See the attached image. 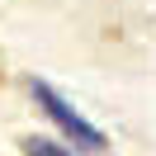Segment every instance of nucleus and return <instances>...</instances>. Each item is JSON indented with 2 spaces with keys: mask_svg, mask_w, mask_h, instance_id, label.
Listing matches in <instances>:
<instances>
[{
  "mask_svg": "<svg viewBox=\"0 0 156 156\" xmlns=\"http://www.w3.org/2000/svg\"><path fill=\"white\" fill-rule=\"evenodd\" d=\"M33 99H38V104H43V114H48L52 123L62 128V137H66V142L85 147V151H99V147H104V133H99L95 123H85V118H80V114H76V109H71V104H66V99H62L52 85L33 80Z\"/></svg>",
  "mask_w": 156,
  "mask_h": 156,
  "instance_id": "f257e3e1",
  "label": "nucleus"
},
{
  "mask_svg": "<svg viewBox=\"0 0 156 156\" xmlns=\"http://www.w3.org/2000/svg\"><path fill=\"white\" fill-rule=\"evenodd\" d=\"M24 151L29 156H71L62 142H48V137H24Z\"/></svg>",
  "mask_w": 156,
  "mask_h": 156,
  "instance_id": "f03ea898",
  "label": "nucleus"
}]
</instances>
